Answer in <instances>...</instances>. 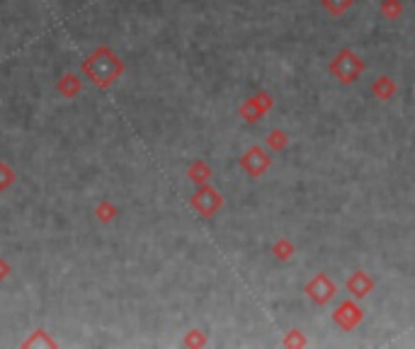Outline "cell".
Wrapping results in <instances>:
<instances>
[{
  "instance_id": "cell-1",
  "label": "cell",
  "mask_w": 415,
  "mask_h": 349,
  "mask_svg": "<svg viewBox=\"0 0 415 349\" xmlns=\"http://www.w3.org/2000/svg\"><path fill=\"white\" fill-rule=\"evenodd\" d=\"M81 71L93 85L105 90L124 73V63L119 61L117 53L110 51L107 46H98V49H95L86 61L81 63Z\"/></svg>"
},
{
  "instance_id": "cell-2",
  "label": "cell",
  "mask_w": 415,
  "mask_h": 349,
  "mask_svg": "<svg viewBox=\"0 0 415 349\" xmlns=\"http://www.w3.org/2000/svg\"><path fill=\"white\" fill-rule=\"evenodd\" d=\"M81 90H83V80L76 73H66L61 75V80L56 83V93L66 100H73Z\"/></svg>"
},
{
  "instance_id": "cell-3",
  "label": "cell",
  "mask_w": 415,
  "mask_h": 349,
  "mask_svg": "<svg viewBox=\"0 0 415 349\" xmlns=\"http://www.w3.org/2000/svg\"><path fill=\"white\" fill-rule=\"evenodd\" d=\"M95 216L102 221V224H110V221L117 216V207H114L112 202H107V199H102L95 204Z\"/></svg>"
},
{
  "instance_id": "cell-4",
  "label": "cell",
  "mask_w": 415,
  "mask_h": 349,
  "mask_svg": "<svg viewBox=\"0 0 415 349\" xmlns=\"http://www.w3.org/2000/svg\"><path fill=\"white\" fill-rule=\"evenodd\" d=\"M15 170L8 165L5 160H0V192H5V189H10L13 187V182H15Z\"/></svg>"
},
{
  "instance_id": "cell-5",
  "label": "cell",
  "mask_w": 415,
  "mask_h": 349,
  "mask_svg": "<svg viewBox=\"0 0 415 349\" xmlns=\"http://www.w3.org/2000/svg\"><path fill=\"white\" fill-rule=\"evenodd\" d=\"M32 345H46V347H56V340H49V337H46V333H44V330H37V333H34V335L29 337V340L25 342V347H32Z\"/></svg>"
},
{
  "instance_id": "cell-6",
  "label": "cell",
  "mask_w": 415,
  "mask_h": 349,
  "mask_svg": "<svg viewBox=\"0 0 415 349\" xmlns=\"http://www.w3.org/2000/svg\"><path fill=\"white\" fill-rule=\"evenodd\" d=\"M8 274H10V264H8L5 257H0V281L8 279Z\"/></svg>"
}]
</instances>
